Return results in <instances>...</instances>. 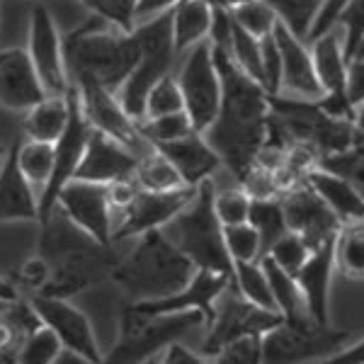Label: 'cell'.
Returning <instances> with one entry per match:
<instances>
[{
	"label": "cell",
	"instance_id": "26",
	"mask_svg": "<svg viewBox=\"0 0 364 364\" xmlns=\"http://www.w3.org/2000/svg\"><path fill=\"white\" fill-rule=\"evenodd\" d=\"M311 56H314L316 75L323 87V95L348 92V56H345L343 34L338 27L321 37L311 39Z\"/></svg>",
	"mask_w": 364,
	"mask_h": 364
},
{
	"label": "cell",
	"instance_id": "63",
	"mask_svg": "<svg viewBox=\"0 0 364 364\" xmlns=\"http://www.w3.org/2000/svg\"><path fill=\"white\" fill-rule=\"evenodd\" d=\"M146 364H158V360H151V362H146Z\"/></svg>",
	"mask_w": 364,
	"mask_h": 364
},
{
	"label": "cell",
	"instance_id": "62",
	"mask_svg": "<svg viewBox=\"0 0 364 364\" xmlns=\"http://www.w3.org/2000/svg\"><path fill=\"white\" fill-rule=\"evenodd\" d=\"M5 154H8V151L3 149V146H0V163H3V158H5Z\"/></svg>",
	"mask_w": 364,
	"mask_h": 364
},
{
	"label": "cell",
	"instance_id": "27",
	"mask_svg": "<svg viewBox=\"0 0 364 364\" xmlns=\"http://www.w3.org/2000/svg\"><path fill=\"white\" fill-rule=\"evenodd\" d=\"M70 119V97L66 95H49L39 105L25 112V134L27 139L46 141V144H56L61 134L66 132Z\"/></svg>",
	"mask_w": 364,
	"mask_h": 364
},
{
	"label": "cell",
	"instance_id": "38",
	"mask_svg": "<svg viewBox=\"0 0 364 364\" xmlns=\"http://www.w3.org/2000/svg\"><path fill=\"white\" fill-rule=\"evenodd\" d=\"M175 112H185V97H182L178 75L170 73L151 87L149 97H146L144 119H154V117H166Z\"/></svg>",
	"mask_w": 364,
	"mask_h": 364
},
{
	"label": "cell",
	"instance_id": "30",
	"mask_svg": "<svg viewBox=\"0 0 364 364\" xmlns=\"http://www.w3.org/2000/svg\"><path fill=\"white\" fill-rule=\"evenodd\" d=\"M333 260L340 274L364 282V219L340 226L333 240Z\"/></svg>",
	"mask_w": 364,
	"mask_h": 364
},
{
	"label": "cell",
	"instance_id": "17",
	"mask_svg": "<svg viewBox=\"0 0 364 364\" xmlns=\"http://www.w3.org/2000/svg\"><path fill=\"white\" fill-rule=\"evenodd\" d=\"M282 209H284L287 228L306 240L311 250L331 243L340 231V219L328 209V204L314 190L301 182L291 190L282 192Z\"/></svg>",
	"mask_w": 364,
	"mask_h": 364
},
{
	"label": "cell",
	"instance_id": "5",
	"mask_svg": "<svg viewBox=\"0 0 364 364\" xmlns=\"http://www.w3.org/2000/svg\"><path fill=\"white\" fill-rule=\"evenodd\" d=\"M216 187L211 180H204L197 187L192 202L163 228L180 252H185L197 269L226 274L233 282V260L226 248L224 224L219 221L214 209Z\"/></svg>",
	"mask_w": 364,
	"mask_h": 364
},
{
	"label": "cell",
	"instance_id": "44",
	"mask_svg": "<svg viewBox=\"0 0 364 364\" xmlns=\"http://www.w3.org/2000/svg\"><path fill=\"white\" fill-rule=\"evenodd\" d=\"M309 255H311V248L306 245V240L301 236H296V233L287 231L284 236L272 245V250H269L265 257H269V260L277 262L282 269H287V272L296 277V272L304 267Z\"/></svg>",
	"mask_w": 364,
	"mask_h": 364
},
{
	"label": "cell",
	"instance_id": "24",
	"mask_svg": "<svg viewBox=\"0 0 364 364\" xmlns=\"http://www.w3.org/2000/svg\"><path fill=\"white\" fill-rule=\"evenodd\" d=\"M0 221H39V192L17 166V151L0 163Z\"/></svg>",
	"mask_w": 364,
	"mask_h": 364
},
{
	"label": "cell",
	"instance_id": "6",
	"mask_svg": "<svg viewBox=\"0 0 364 364\" xmlns=\"http://www.w3.org/2000/svg\"><path fill=\"white\" fill-rule=\"evenodd\" d=\"M269 117L284 129L291 144H306L321 158L348 151L364 141V134L355 122L331 117L318 100L269 95Z\"/></svg>",
	"mask_w": 364,
	"mask_h": 364
},
{
	"label": "cell",
	"instance_id": "7",
	"mask_svg": "<svg viewBox=\"0 0 364 364\" xmlns=\"http://www.w3.org/2000/svg\"><path fill=\"white\" fill-rule=\"evenodd\" d=\"M141 46V56L136 68L127 78V83L119 90V102L127 109V114L134 122L144 119L146 112V97H149L151 87L158 80L170 75L175 61H178V49H175L173 39V10L154 17V20L139 22L134 29Z\"/></svg>",
	"mask_w": 364,
	"mask_h": 364
},
{
	"label": "cell",
	"instance_id": "25",
	"mask_svg": "<svg viewBox=\"0 0 364 364\" xmlns=\"http://www.w3.org/2000/svg\"><path fill=\"white\" fill-rule=\"evenodd\" d=\"M306 185L328 204V209L338 216L340 224L364 219V197L345 178L318 166L306 175Z\"/></svg>",
	"mask_w": 364,
	"mask_h": 364
},
{
	"label": "cell",
	"instance_id": "33",
	"mask_svg": "<svg viewBox=\"0 0 364 364\" xmlns=\"http://www.w3.org/2000/svg\"><path fill=\"white\" fill-rule=\"evenodd\" d=\"M265 3L274 10L279 25H284L299 39L309 42L326 0H265Z\"/></svg>",
	"mask_w": 364,
	"mask_h": 364
},
{
	"label": "cell",
	"instance_id": "52",
	"mask_svg": "<svg viewBox=\"0 0 364 364\" xmlns=\"http://www.w3.org/2000/svg\"><path fill=\"white\" fill-rule=\"evenodd\" d=\"M348 97L355 109L364 102V58H350L348 63Z\"/></svg>",
	"mask_w": 364,
	"mask_h": 364
},
{
	"label": "cell",
	"instance_id": "35",
	"mask_svg": "<svg viewBox=\"0 0 364 364\" xmlns=\"http://www.w3.org/2000/svg\"><path fill=\"white\" fill-rule=\"evenodd\" d=\"M233 287L243 294L248 301L257 304V306L267 309V311H274L279 314L277 306H274V296H272V289H269V282H267V274L262 269L260 260L257 262H233Z\"/></svg>",
	"mask_w": 364,
	"mask_h": 364
},
{
	"label": "cell",
	"instance_id": "18",
	"mask_svg": "<svg viewBox=\"0 0 364 364\" xmlns=\"http://www.w3.org/2000/svg\"><path fill=\"white\" fill-rule=\"evenodd\" d=\"M139 166V156L129 146L107 134L92 129L90 141L85 146L83 161L78 166L73 180H87L97 185H112V182L134 178Z\"/></svg>",
	"mask_w": 364,
	"mask_h": 364
},
{
	"label": "cell",
	"instance_id": "50",
	"mask_svg": "<svg viewBox=\"0 0 364 364\" xmlns=\"http://www.w3.org/2000/svg\"><path fill=\"white\" fill-rule=\"evenodd\" d=\"M233 29H236L233 13H228V10H211V27H209V39H207L211 44V49H221V51L231 49Z\"/></svg>",
	"mask_w": 364,
	"mask_h": 364
},
{
	"label": "cell",
	"instance_id": "14",
	"mask_svg": "<svg viewBox=\"0 0 364 364\" xmlns=\"http://www.w3.org/2000/svg\"><path fill=\"white\" fill-rule=\"evenodd\" d=\"M70 87H73L75 95H78L80 109H83L87 124L92 129L122 141V144L129 146L139 158L154 149L151 141H146L141 136L139 122H134L132 117L127 114V109L122 107L119 97H117L114 92L105 90V87H100L95 83H80V85H70Z\"/></svg>",
	"mask_w": 364,
	"mask_h": 364
},
{
	"label": "cell",
	"instance_id": "21",
	"mask_svg": "<svg viewBox=\"0 0 364 364\" xmlns=\"http://www.w3.org/2000/svg\"><path fill=\"white\" fill-rule=\"evenodd\" d=\"M233 282L226 274L209 272V269H197L195 279L180 289L178 294L158 299V301H144L134 304L136 309L146 311V314H187V311H199L207 318V326L214 316V304Z\"/></svg>",
	"mask_w": 364,
	"mask_h": 364
},
{
	"label": "cell",
	"instance_id": "2",
	"mask_svg": "<svg viewBox=\"0 0 364 364\" xmlns=\"http://www.w3.org/2000/svg\"><path fill=\"white\" fill-rule=\"evenodd\" d=\"M63 56L70 85L95 83L119 95L122 85L136 68L141 46L134 32H122L90 15L63 37Z\"/></svg>",
	"mask_w": 364,
	"mask_h": 364
},
{
	"label": "cell",
	"instance_id": "8",
	"mask_svg": "<svg viewBox=\"0 0 364 364\" xmlns=\"http://www.w3.org/2000/svg\"><path fill=\"white\" fill-rule=\"evenodd\" d=\"M352 343L348 331H340L333 323H321L314 316L287 321L282 318L269 333L262 336L265 364H311L338 355Z\"/></svg>",
	"mask_w": 364,
	"mask_h": 364
},
{
	"label": "cell",
	"instance_id": "36",
	"mask_svg": "<svg viewBox=\"0 0 364 364\" xmlns=\"http://www.w3.org/2000/svg\"><path fill=\"white\" fill-rule=\"evenodd\" d=\"M61 340L54 336L51 328H46L44 323L32 331L22 340L20 352H17V364H56L58 357L63 355Z\"/></svg>",
	"mask_w": 364,
	"mask_h": 364
},
{
	"label": "cell",
	"instance_id": "11",
	"mask_svg": "<svg viewBox=\"0 0 364 364\" xmlns=\"http://www.w3.org/2000/svg\"><path fill=\"white\" fill-rule=\"evenodd\" d=\"M70 97V119L66 132L61 134V139L54 144V170H51V178L46 182V187L39 192V224L46 221L51 216V211L56 209L58 197H61L63 187L78 173V166L83 161L85 146L90 141L92 127L87 124L83 109H80L78 95L70 87L68 90Z\"/></svg>",
	"mask_w": 364,
	"mask_h": 364
},
{
	"label": "cell",
	"instance_id": "53",
	"mask_svg": "<svg viewBox=\"0 0 364 364\" xmlns=\"http://www.w3.org/2000/svg\"><path fill=\"white\" fill-rule=\"evenodd\" d=\"M158 364H211V362L202 352L185 348L182 343H173L161 357H158Z\"/></svg>",
	"mask_w": 364,
	"mask_h": 364
},
{
	"label": "cell",
	"instance_id": "37",
	"mask_svg": "<svg viewBox=\"0 0 364 364\" xmlns=\"http://www.w3.org/2000/svg\"><path fill=\"white\" fill-rule=\"evenodd\" d=\"M228 56L233 58V63H236L243 73H248L250 78H255L257 83H260V78H262V39H257L255 34L245 32L243 27L236 25Z\"/></svg>",
	"mask_w": 364,
	"mask_h": 364
},
{
	"label": "cell",
	"instance_id": "34",
	"mask_svg": "<svg viewBox=\"0 0 364 364\" xmlns=\"http://www.w3.org/2000/svg\"><path fill=\"white\" fill-rule=\"evenodd\" d=\"M15 151H17V166H20L22 175L29 180V185L34 190L42 192L51 178V170H54V144L27 139Z\"/></svg>",
	"mask_w": 364,
	"mask_h": 364
},
{
	"label": "cell",
	"instance_id": "56",
	"mask_svg": "<svg viewBox=\"0 0 364 364\" xmlns=\"http://www.w3.org/2000/svg\"><path fill=\"white\" fill-rule=\"evenodd\" d=\"M20 296H22L20 294V287H17L15 282L0 277V299H3V301H17Z\"/></svg>",
	"mask_w": 364,
	"mask_h": 364
},
{
	"label": "cell",
	"instance_id": "22",
	"mask_svg": "<svg viewBox=\"0 0 364 364\" xmlns=\"http://www.w3.org/2000/svg\"><path fill=\"white\" fill-rule=\"evenodd\" d=\"M156 149L173 163V168L180 173L187 187H199L204 180H211V175L221 168V158L216 156V151L199 132L168 141V144H161Z\"/></svg>",
	"mask_w": 364,
	"mask_h": 364
},
{
	"label": "cell",
	"instance_id": "4",
	"mask_svg": "<svg viewBox=\"0 0 364 364\" xmlns=\"http://www.w3.org/2000/svg\"><path fill=\"white\" fill-rule=\"evenodd\" d=\"M207 328V318L199 311L187 314H146L134 304H124L119 314V333L114 345L105 352L102 364H146L180 343L187 333Z\"/></svg>",
	"mask_w": 364,
	"mask_h": 364
},
{
	"label": "cell",
	"instance_id": "57",
	"mask_svg": "<svg viewBox=\"0 0 364 364\" xmlns=\"http://www.w3.org/2000/svg\"><path fill=\"white\" fill-rule=\"evenodd\" d=\"M202 3H207L211 10H228V13H233L238 5L248 3V0H202Z\"/></svg>",
	"mask_w": 364,
	"mask_h": 364
},
{
	"label": "cell",
	"instance_id": "51",
	"mask_svg": "<svg viewBox=\"0 0 364 364\" xmlns=\"http://www.w3.org/2000/svg\"><path fill=\"white\" fill-rule=\"evenodd\" d=\"M350 3H352V0H326V3H323V8H321L318 20H316V25H314V32H311V37H309V42H311V39H316V37H321V34L331 32V29L338 25L340 15H343V10L348 8Z\"/></svg>",
	"mask_w": 364,
	"mask_h": 364
},
{
	"label": "cell",
	"instance_id": "45",
	"mask_svg": "<svg viewBox=\"0 0 364 364\" xmlns=\"http://www.w3.org/2000/svg\"><path fill=\"white\" fill-rule=\"evenodd\" d=\"M250 202L252 197L243 187L236 190H224L214 195V209L216 216L224 226H238V224H248L250 216Z\"/></svg>",
	"mask_w": 364,
	"mask_h": 364
},
{
	"label": "cell",
	"instance_id": "61",
	"mask_svg": "<svg viewBox=\"0 0 364 364\" xmlns=\"http://www.w3.org/2000/svg\"><path fill=\"white\" fill-rule=\"evenodd\" d=\"M10 304H13V301H3V299H0V314H5V311L10 309Z\"/></svg>",
	"mask_w": 364,
	"mask_h": 364
},
{
	"label": "cell",
	"instance_id": "49",
	"mask_svg": "<svg viewBox=\"0 0 364 364\" xmlns=\"http://www.w3.org/2000/svg\"><path fill=\"white\" fill-rule=\"evenodd\" d=\"M51 279V265L49 260H44L42 255L32 257V260H27L25 265L20 269V291L27 289L29 296L32 294H42V289L46 284H49Z\"/></svg>",
	"mask_w": 364,
	"mask_h": 364
},
{
	"label": "cell",
	"instance_id": "29",
	"mask_svg": "<svg viewBox=\"0 0 364 364\" xmlns=\"http://www.w3.org/2000/svg\"><path fill=\"white\" fill-rule=\"evenodd\" d=\"M260 265L267 274L269 289H272V296H274V306H277L282 318L294 321V318H304V316H311L306 309V301H304L301 287H299L294 274L282 269L277 262H272L269 257H262Z\"/></svg>",
	"mask_w": 364,
	"mask_h": 364
},
{
	"label": "cell",
	"instance_id": "32",
	"mask_svg": "<svg viewBox=\"0 0 364 364\" xmlns=\"http://www.w3.org/2000/svg\"><path fill=\"white\" fill-rule=\"evenodd\" d=\"M134 180H136V185L141 190H151V192H170V190L187 187L185 182H182L180 173L173 168V163H170L156 146L146 156L139 158Z\"/></svg>",
	"mask_w": 364,
	"mask_h": 364
},
{
	"label": "cell",
	"instance_id": "10",
	"mask_svg": "<svg viewBox=\"0 0 364 364\" xmlns=\"http://www.w3.org/2000/svg\"><path fill=\"white\" fill-rule=\"evenodd\" d=\"M182 56L185 61L180 66L178 83L185 97V112L195 132L204 134L214 124L221 107V75L214 61V49L209 42H202Z\"/></svg>",
	"mask_w": 364,
	"mask_h": 364
},
{
	"label": "cell",
	"instance_id": "58",
	"mask_svg": "<svg viewBox=\"0 0 364 364\" xmlns=\"http://www.w3.org/2000/svg\"><path fill=\"white\" fill-rule=\"evenodd\" d=\"M56 364H100V362H92V360H87V357H80V355H75V352L66 350L61 357H58Z\"/></svg>",
	"mask_w": 364,
	"mask_h": 364
},
{
	"label": "cell",
	"instance_id": "13",
	"mask_svg": "<svg viewBox=\"0 0 364 364\" xmlns=\"http://www.w3.org/2000/svg\"><path fill=\"white\" fill-rule=\"evenodd\" d=\"M58 209L87 236L102 245H114V207L109 187L87 180H70L58 197Z\"/></svg>",
	"mask_w": 364,
	"mask_h": 364
},
{
	"label": "cell",
	"instance_id": "46",
	"mask_svg": "<svg viewBox=\"0 0 364 364\" xmlns=\"http://www.w3.org/2000/svg\"><path fill=\"white\" fill-rule=\"evenodd\" d=\"M211 364H265L262 357V336H250L228 343L211 357Z\"/></svg>",
	"mask_w": 364,
	"mask_h": 364
},
{
	"label": "cell",
	"instance_id": "43",
	"mask_svg": "<svg viewBox=\"0 0 364 364\" xmlns=\"http://www.w3.org/2000/svg\"><path fill=\"white\" fill-rule=\"evenodd\" d=\"M226 248L233 262H257L262 257L260 236L250 224L224 226Z\"/></svg>",
	"mask_w": 364,
	"mask_h": 364
},
{
	"label": "cell",
	"instance_id": "47",
	"mask_svg": "<svg viewBox=\"0 0 364 364\" xmlns=\"http://www.w3.org/2000/svg\"><path fill=\"white\" fill-rule=\"evenodd\" d=\"M336 27L340 29V34H343L345 56H348V61H350L357 44H360L364 37V0H352L348 8L343 10Z\"/></svg>",
	"mask_w": 364,
	"mask_h": 364
},
{
	"label": "cell",
	"instance_id": "55",
	"mask_svg": "<svg viewBox=\"0 0 364 364\" xmlns=\"http://www.w3.org/2000/svg\"><path fill=\"white\" fill-rule=\"evenodd\" d=\"M318 364H364V338L357 340V343H350L345 345L338 355L328 357Z\"/></svg>",
	"mask_w": 364,
	"mask_h": 364
},
{
	"label": "cell",
	"instance_id": "60",
	"mask_svg": "<svg viewBox=\"0 0 364 364\" xmlns=\"http://www.w3.org/2000/svg\"><path fill=\"white\" fill-rule=\"evenodd\" d=\"M352 58H364V37H362V42L357 44V49H355V54H352Z\"/></svg>",
	"mask_w": 364,
	"mask_h": 364
},
{
	"label": "cell",
	"instance_id": "48",
	"mask_svg": "<svg viewBox=\"0 0 364 364\" xmlns=\"http://www.w3.org/2000/svg\"><path fill=\"white\" fill-rule=\"evenodd\" d=\"M262 87L267 90V95H279L282 92V54L274 32L262 37Z\"/></svg>",
	"mask_w": 364,
	"mask_h": 364
},
{
	"label": "cell",
	"instance_id": "41",
	"mask_svg": "<svg viewBox=\"0 0 364 364\" xmlns=\"http://www.w3.org/2000/svg\"><path fill=\"white\" fill-rule=\"evenodd\" d=\"M318 166L340 175V178H345L364 197V141L348 151L321 158Z\"/></svg>",
	"mask_w": 364,
	"mask_h": 364
},
{
	"label": "cell",
	"instance_id": "19",
	"mask_svg": "<svg viewBox=\"0 0 364 364\" xmlns=\"http://www.w3.org/2000/svg\"><path fill=\"white\" fill-rule=\"evenodd\" d=\"M44 97H49V92L39 80L27 49H0V105L5 109L27 112Z\"/></svg>",
	"mask_w": 364,
	"mask_h": 364
},
{
	"label": "cell",
	"instance_id": "31",
	"mask_svg": "<svg viewBox=\"0 0 364 364\" xmlns=\"http://www.w3.org/2000/svg\"><path fill=\"white\" fill-rule=\"evenodd\" d=\"M248 224L255 228L257 236H260L262 245V257L272 250V245L284 236L289 228H287L284 209H282L279 197H267V199H252L250 202V216ZM260 257V260H262Z\"/></svg>",
	"mask_w": 364,
	"mask_h": 364
},
{
	"label": "cell",
	"instance_id": "42",
	"mask_svg": "<svg viewBox=\"0 0 364 364\" xmlns=\"http://www.w3.org/2000/svg\"><path fill=\"white\" fill-rule=\"evenodd\" d=\"M233 20H236V25L243 27L245 32L255 34L257 39L272 34L279 22L274 10L269 8L265 0H248V3L238 5V8L233 10Z\"/></svg>",
	"mask_w": 364,
	"mask_h": 364
},
{
	"label": "cell",
	"instance_id": "12",
	"mask_svg": "<svg viewBox=\"0 0 364 364\" xmlns=\"http://www.w3.org/2000/svg\"><path fill=\"white\" fill-rule=\"evenodd\" d=\"M195 192L197 187H180L170 192L139 190L132 204L119 211L114 224V243L139 238L149 231H163L192 202Z\"/></svg>",
	"mask_w": 364,
	"mask_h": 364
},
{
	"label": "cell",
	"instance_id": "15",
	"mask_svg": "<svg viewBox=\"0 0 364 364\" xmlns=\"http://www.w3.org/2000/svg\"><path fill=\"white\" fill-rule=\"evenodd\" d=\"M27 54L32 58L39 80L49 95H66L70 90L66 73V56H63V37L44 5H34L29 13Z\"/></svg>",
	"mask_w": 364,
	"mask_h": 364
},
{
	"label": "cell",
	"instance_id": "20",
	"mask_svg": "<svg viewBox=\"0 0 364 364\" xmlns=\"http://www.w3.org/2000/svg\"><path fill=\"white\" fill-rule=\"evenodd\" d=\"M274 39H277L282 54V92L279 95L301 97V100H321L323 87L316 75L314 56H311V44L291 34L284 25L274 27Z\"/></svg>",
	"mask_w": 364,
	"mask_h": 364
},
{
	"label": "cell",
	"instance_id": "9",
	"mask_svg": "<svg viewBox=\"0 0 364 364\" xmlns=\"http://www.w3.org/2000/svg\"><path fill=\"white\" fill-rule=\"evenodd\" d=\"M282 321L279 314L267 311L257 304L248 301L236 287H228V289L216 299L214 304V316H211L207 326V338L202 340V355L214 357L221 348H226L228 343L240 338L250 336H265L272 331L274 326Z\"/></svg>",
	"mask_w": 364,
	"mask_h": 364
},
{
	"label": "cell",
	"instance_id": "23",
	"mask_svg": "<svg viewBox=\"0 0 364 364\" xmlns=\"http://www.w3.org/2000/svg\"><path fill=\"white\" fill-rule=\"evenodd\" d=\"M333 240L321 245V248L311 250L309 260L296 272V282L301 287L309 314L321 323H331V284H333V274H336Z\"/></svg>",
	"mask_w": 364,
	"mask_h": 364
},
{
	"label": "cell",
	"instance_id": "28",
	"mask_svg": "<svg viewBox=\"0 0 364 364\" xmlns=\"http://www.w3.org/2000/svg\"><path fill=\"white\" fill-rule=\"evenodd\" d=\"M211 8L202 0H182L173 8V39L175 49L182 56L192 46L209 39Z\"/></svg>",
	"mask_w": 364,
	"mask_h": 364
},
{
	"label": "cell",
	"instance_id": "3",
	"mask_svg": "<svg viewBox=\"0 0 364 364\" xmlns=\"http://www.w3.org/2000/svg\"><path fill=\"white\" fill-rule=\"evenodd\" d=\"M197 274L192 260L170 243L163 231H149L136 238L134 250L119 257L112 279L129 304L158 301L178 294Z\"/></svg>",
	"mask_w": 364,
	"mask_h": 364
},
{
	"label": "cell",
	"instance_id": "1",
	"mask_svg": "<svg viewBox=\"0 0 364 364\" xmlns=\"http://www.w3.org/2000/svg\"><path fill=\"white\" fill-rule=\"evenodd\" d=\"M214 61L221 75V107L214 124L204 132V139L238 185H245L267 139L269 95L255 78L233 63L228 51L214 49Z\"/></svg>",
	"mask_w": 364,
	"mask_h": 364
},
{
	"label": "cell",
	"instance_id": "40",
	"mask_svg": "<svg viewBox=\"0 0 364 364\" xmlns=\"http://www.w3.org/2000/svg\"><path fill=\"white\" fill-rule=\"evenodd\" d=\"M90 15L109 22L122 32H134L136 29V10L139 0H78Z\"/></svg>",
	"mask_w": 364,
	"mask_h": 364
},
{
	"label": "cell",
	"instance_id": "39",
	"mask_svg": "<svg viewBox=\"0 0 364 364\" xmlns=\"http://www.w3.org/2000/svg\"><path fill=\"white\" fill-rule=\"evenodd\" d=\"M139 132L146 141H151L154 146H161L168 144V141L187 136V134L195 132V127H192L187 112H175L166 117H154V119H141Z\"/></svg>",
	"mask_w": 364,
	"mask_h": 364
},
{
	"label": "cell",
	"instance_id": "54",
	"mask_svg": "<svg viewBox=\"0 0 364 364\" xmlns=\"http://www.w3.org/2000/svg\"><path fill=\"white\" fill-rule=\"evenodd\" d=\"M182 0H139V10H136V25L146 20H154V17L168 13Z\"/></svg>",
	"mask_w": 364,
	"mask_h": 364
},
{
	"label": "cell",
	"instance_id": "59",
	"mask_svg": "<svg viewBox=\"0 0 364 364\" xmlns=\"http://www.w3.org/2000/svg\"><path fill=\"white\" fill-rule=\"evenodd\" d=\"M355 124L360 127V132L364 134V102L357 107V114H355Z\"/></svg>",
	"mask_w": 364,
	"mask_h": 364
},
{
	"label": "cell",
	"instance_id": "16",
	"mask_svg": "<svg viewBox=\"0 0 364 364\" xmlns=\"http://www.w3.org/2000/svg\"><path fill=\"white\" fill-rule=\"evenodd\" d=\"M29 301H32V306L39 314L44 326L51 328L54 336L61 340L63 350L75 352V355L102 364L105 352L97 345L92 323L78 306H73L68 299L44 296V294H32Z\"/></svg>",
	"mask_w": 364,
	"mask_h": 364
}]
</instances>
